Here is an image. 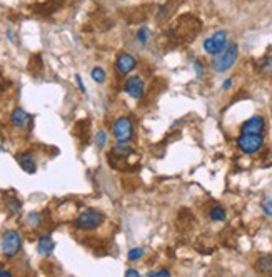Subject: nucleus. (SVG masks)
Returning <instances> with one entry per match:
<instances>
[{
	"instance_id": "15",
	"label": "nucleus",
	"mask_w": 272,
	"mask_h": 277,
	"mask_svg": "<svg viewBox=\"0 0 272 277\" xmlns=\"http://www.w3.org/2000/svg\"><path fill=\"white\" fill-rule=\"evenodd\" d=\"M209 217H211V220H214V222H222V220H225L227 214H225V209H222L220 205H214L211 212H209Z\"/></svg>"
},
{
	"instance_id": "8",
	"label": "nucleus",
	"mask_w": 272,
	"mask_h": 277,
	"mask_svg": "<svg viewBox=\"0 0 272 277\" xmlns=\"http://www.w3.org/2000/svg\"><path fill=\"white\" fill-rule=\"evenodd\" d=\"M264 125H265L264 119L261 116H252L240 125V132H242V134H262Z\"/></svg>"
},
{
	"instance_id": "19",
	"label": "nucleus",
	"mask_w": 272,
	"mask_h": 277,
	"mask_svg": "<svg viewBox=\"0 0 272 277\" xmlns=\"http://www.w3.org/2000/svg\"><path fill=\"white\" fill-rule=\"evenodd\" d=\"M142 256H144V249L142 247H134V249H130L129 250V261H139V259H142Z\"/></svg>"
},
{
	"instance_id": "29",
	"label": "nucleus",
	"mask_w": 272,
	"mask_h": 277,
	"mask_svg": "<svg viewBox=\"0 0 272 277\" xmlns=\"http://www.w3.org/2000/svg\"><path fill=\"white\" fill-rule=\"evenodd\" d=\"M2 150H4V146H2V142H0V152H2Z\"/></svg>"
},
{
	"instance_id": "14",
	"label": "nucleus",
	"mask_w": 272,
	"mask_h": 277,
	"mask_svg": "<svg viewBox=\"0 0 272 277\" xmlns=\"http://www.w3.org/2000/svg\"><path fill=\"white\" fill-rule=\"evenodd\" d=\"M112 152L117 157H129L134 154V149L129 146V142H117L116 146H114Z\"/></svg>"
},
{
	"instance_id": "7",
	"label": "nucleus",
	"mask_w": 272,
	"mask_h": 277,
	"mask_svg": "<svg viewBox=\"0 0 272 277\" xmlns=\"http://www.w3.org/2000/svg\"><path fill=\"white\" fill-rule=\"evenodd\" d=\"M144 87H145V84H144L142 77H139V75H132V77H129L127 80H125L124 90L132 99H141L144 96Z\"/></svg>"
},
{
	"instance_id": "13",
	"label": "nucleus",
	"mask_w": 272,
	"mask_h": 277,
	"mask_svg": "<svg viewBox=\"0 0 272 277\" xmlns=\"http://www.w3.org/2000/svg\"><path fill=\"white\" fill-rule=\"evenodd\" d=\"M256 270L261 274H272V256H262L256 262Z\"/></svg>"
},
{
	"instance_id": "1",
	"label": "nucleus",
	"mask_w": 272,
	"mask_h": 277,
	"mask_svg": "<svg viewBox=\"0 0 272 277\" xmlns=\"http://www.w3.org/2000/svg\"><path fill=\"white\" fill-rule=\"evenodd\" d=\"M239 57V47L236 42L227 43V47L222 50L220 54H217L216 57L212 59V68L214 72L217 74H224L229 68H232V65L236 64V60Z\"/></svg>"
},
{
	"instance_id": "2",
	"label": "nucleus",
	"mask_w": 272,
	"mask_h": 277,
	"mask_svg": "<svg viewBox=\"0 0 272 277\" xmlns=\"http://www.w3.org/2000/svg\"><path fill=\"white\" fill-rule=\"evenodd\" d=\"M104 220H105V217L100 211L85 209L75 217L74 225H75V229H79V230H94V229H97L99 225H102Z\"/></svg>"
},
{
	"instance_id": "23",
	"label": "nucleus",
	"mask_w": 272,
	"mask_h": 277,
	"mask_svg": "<svg viewBox=\"0 0 272 277\" xmlns=\"http://www.w3.org/2000/svg\"><path fill=\"white\" fill-rule=\"evenodd\" d=\"M147 275H150V277H167V275H170V272L169 270H166V269H162V270H150V272L147 274Z\"/></svg>"
},
{
	"instance_id": "10",
	"label": "nucleus",
	"mask_w": 272,
	"mask_h": 277,
	"mask_svg": "<svg viewBox=\"0 0 272 277\" xmlns=\"http://www.w3.org/2000/svg\"><path fill=\"white\" fill-rule=\"evenodd\" d=\"M30 121H32V117H30V114H27L22 107L14 109V112H12L10 116V122L15 129H25L30 124Z\"/></svg>"
},
{
	"instance_id": "26",
	"label": "nucleus",
	"mask_w": 272,
	"mask_h": 277,
	"mask_svg": "<svg viewBox=\"0 0 272 277\" xmlns=\"http://www.w3.org/2000/svg\"><path fill=\"white\" fill-rule=\"evenodd\" d=\"M125 275L137 277V275H139V270H135V269H127V270H125Z\"/></svg>"
},
{
	"instance_id": "25",
	"label": "nucleus",
	"mask_w": 272,
	"mask_h": 277,
	"mask_svg": "<svg viewBox=\"0 0 272 277\" xmlns=\"http://www.w3.org/2000/svg\"><path fill=\"white\" fill-rule=\"evenodd\" d=\"M194 68H195V72H197V75H202V74H204V68H202V65H200V62H199V60H195Z\"/></svg>"
},
{
	"instance_id": "20",
	"label": "nucleus",
	"mask_w": 272,
	"mask_h": 277,
	"mask_svg": "<svg viewBox=\"0 0 272 277\" xmlns=\"http://www.w3.org/2000/svg\"><path fill=\"white\" fill-rule=\"evenodd\" d=\"M107 144V132L105 130H99L97 135H96V146L97 149H102Z\"/></svg>"
},
{
	"instance_id": "22",
	"label": "nucleus",
	"mask_w": 272,
	"mask_h": 277,
	"mask_svg": "<svg viewBox=\"0 0 272 277\" xmlns=\"http://www.w3.org/2000/svg\"><path fill=\"white\" fill-rule=\"evenodd\" d=\"M137 39H139V42L142 43V45H145V43H147V40H149V30L145 29V27H142V29L137 32Z\"/></svg>"
},
{
	"instance_id": "16",
	"label": "nucleus",
	"mask_w": 272,
	"mask_h": 277,
	"mask_svg": "<svg viewBox=\"0 0 272 277\" xmlns=\"http://www.w3.org/2000/svg\"><path fill=\"white\" fill-rule=\"evenodd\" d=\"M90 75H92V80L97 82V84H102V82H105V71L102 67H94Z\"/></svg>"
},
{
	"instance_id": "27",
	"label": "nucleus",
	"mask_w": 272,
	"mask_h": 277,
	"mask_svg": "<svg viewBox=\"0 0 272 277\" xmlns=\"http://www.w3.org/2000/svg\"><path fill=\"white\" fill-rule=\"evenodd\" d=\"M231 87H232V79H227L224 84H222V89L227 90V89H231Z\"/></svg>"
},
{
	"instance_id": "4",
	"label": "nucleus",
	"mask_w": 272,
	"mask_h": 277,
	"mask_svg": "<svg viewBox=\"0 0 272 277\" xmlns=\"http://www.w3.org/2000/svg\"><path fill=\"white\" fill-rule=\"evenodd\" d=\"M202 47H204L206 54L216 57L217 54H220L227 47V32L225 30H217V32H214L211 37H207L204 40Z\"/></svg>"
},
{
	"instance_id": "6",
	"label": "nucleus",
	"mask_w": 272,
	"mask_h": 277,
	"mask_svg": "<svg viewBox=\"0 0 272 277\" xmlns=\"http://www.w3.org/2000/svg\"><path fill=\"white\" fill-rule=\"evenodd\" d=\"M114 137L117 138V142H129L134 134V125L129 117H119L116 122H114Z\"/></svg>"
},
{
	"instance_id": "11",
	"label": "nucleus",
	"mask_w": 272,
	"mask_h": 277,
	"mask_svg": "<svg viewBox=\"0 0 272 277\" xmlns=\"http://www.w3.org/2000/svg\"><path fill=\"white\" fill-rule=\"evenodd\" d=\"M17 162H18V166H20L27 174H35V171H37V162H35L34 154H30V152L18 154V155H17Z\"/></svg>"
},
{
	"instance_id": "24",
	"label": "nucleus",
	"mask_w": 272,
	"mask_h": 277,
	"mask_svg": "<svg viewBox=\"0 0 272 277\" xmlns=\"http://www.w3.org/2000/svg\"><path fill=\"white\" fill-rule=\"evenodd\" d=\"M75 82H77V85H79V89H80V92H85V87H84V82H82V79H80V75H75Z\"/></svg>"
},
{
	"instance_id": "3",
	"label": "nucleus",
	"mask_w": 272,
	"mask_h": 277,
	"mask_svg": "<svg viewBox=\"0 0 272 277\" xmlns=\"http://www.w3.org/2000/svg\"><path fill=\"white\" fill-rule=\"evenodd\" d=\"M0 249L5 257H15L22 249V236L18 230H5L0 239Z\"/></svg>"
},
{
	"instance_id": "12",
	"label": "nucleus",
	"mask_w": 272,
	"mask_h": 277,
	"mask_svg": "<svg viewBox=\"0 0 272 277\" xmlns=\"http://www.w3.org/2000/svg\"><path fill=\"white\" fill-rule=\"evenodd\" d=\"M55 249V242L54 239L50 237V234H42L39 237V242H37V250H39L40 256H50Z\"/></svg>"
},
{
	"instance_id": "21",
	"label": "nucleus",
	"mask_w": 272,
	"mask_h": 277,
	"mask_svg": "<svg viewBox=\"0 0 272 277\" xmlns=\"http://www.w3.org/2000/svg\"><path fill=\"white\" fill-rule=\"evenodd\" d=\"M262 212L265 214V216H269V217H272V197L270 196H267L264 200H262Z\"/></svg>"
},
{
	"instance_id": "9",
	"label": "nucleus",
	"mask_w": 272,
	"mask_h": 277,
	"mask_svg": "<svg viewBox=\"0 0 272 277\" xmlns=\"http://www.w3.org/2000/svg\"><path fill=\"white\" fill-rule=\"evenodd\" d=\"M116 67L120 74H130L137 67V60L130 54H120L116 60Z\"/></svg>"
},
{
	"instance_id": "17",
	"label": "nucleus",
	"mask_w": 272,
	"mask_h": 277,
	"mask_svg": "<svg viewBox=\"0 0 272 277\" xmlns=\"http://www.w3.org/2000/svg\"><path fill=\"white\" fill-rule=\"evenodd\" d=\"M27 222H29V225H32V227H39V225L42 224L40 212H30L27 216Z\"/></svg>"
},
{
	"instance_id": "5",
	"label": "nucleus",
	"mask_w": 272,
	"mask_h": 277,
	"mask_svg": "<svg viewBox=\"0 0 272 277\" xmlns=\"http://www.w3.org/2000/svg\"><path fill=\"white\" fill-rule=\"evenodd\" d=\"M264 138L262 134H242L237 138V147L242 150L244 154H256L262 149Z\"/></svg>"
},
{
	"instance_id": "28",
	"label": "nucleus",
	"mask_w": 272,
	"mask_h": 277,
	"mask_svg": "<svg viewBox=\"0 0 272 277\" xmlns=\"http://www.w3.org/2000/svg\"><path fill=\"white\" fill-rule=\"evenodd\" d=\"M12 272H9V270H4V269H0V277H10Z\"/></svg>"
},
{
	"instance_id": "18",
	"label": "nucleus",
	"mask_w": 272,
	"mask_h": 277,
	"mask_svg": "<svg viewBox=\"0 0 272 277\" xmlns=\"http://www.w3.org/2000/svg\"><path fill=\"white\" fill-rule=\"evenodd\" d=\"M20 207H22V202L18 199H15V197H9L7 199V209L10 212H18V211H20Z\"/></svg>"
}]
</instances>
